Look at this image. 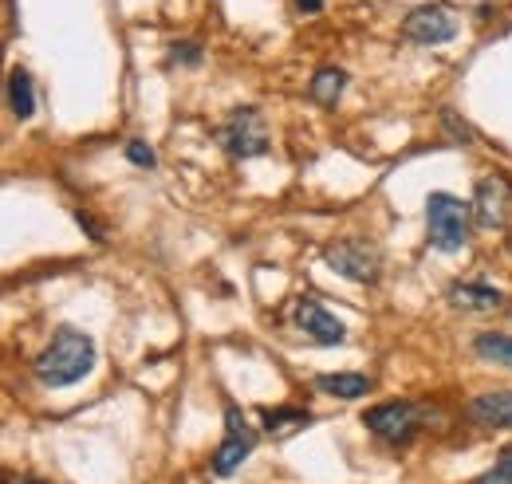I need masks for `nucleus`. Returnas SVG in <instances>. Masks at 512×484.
Segmentation results:
<instances>
[{"label": "nucleus", "mask_w": 512, "mask_h": 484, "mask_svg": "<svg viewBox=\"0 0 512 484\" xmlns=\"http://www.w3.org/2000/svg\"><path fill=\"white\" fill-rule=\"evenodd\" d=\"M127 158L134 162V166H146V170L154 166V150H150L146 142H138V138H134V142H127Z\"/></svg>", "instance_id": "a211bd4d"}, {"label": "nucleus", "mask_w": 512, "mask_h": 484, "mask_svg": "<svg viewBox=\"0 0 512 484\" xmlns=\"http://www.w3.org/2000/svg\"><path fill=\"white\" fill-rule=\"evenodd\" d=\"M449 303L453 307H465V311H497L505 296L489 284H453L449 288Z\"/></svg>", "instance_id": "9b49d317"}, {"label": "nucleus", "mask_w": 512, "mask_h": 484, "mask_svg": "<svg viewBox=\"0 0 512 484\" xmlns=\"http://www.w3.org/2000/svg\"><path fill=\"white\" fill-rule=\"evenodd\" d=\"M8 107L16 119H32V111H36V83L24 67H16L8 75Z\"/></svg>", "instance_id": "f8f14e48"}, {"label": "nucleus", "mask_w": 512, "mask_h": 484, "mask_svg": "<svg viewBox=\"0 0 512 484\" xmlns=\"http://www.w3.org/2000/svg\"><path fill=\"white\" fill-rule=\"evenodd\" d=\"M16 484H40V481H16Z\"/></svg>", "instance_id": "5701e85b"}, {"label": "nucleus", "mask_w": 512, "mask_h": 484, "mask_svg": "<svg viewBox=\"0 0 512 484\" xmlns=\"http://www.w3.org/2000/svg\"><path fill=\"white\" fill-rule=\"evenodd\" d=\"M469 418L477 425L512 429V390H489V394L473 398V402H469Z\"/></svg>", "instance_id": "9d476101"}, {"label": "nucleus", "mask_w": 512, "mask_h": 484, "mask_svg": "<svg viewBox=\"0 0 512 484\" xmlns=\"http://www.w3.org/2000/svg\"><path fill=\"white\" fill-rule=\"evenodd\" d=\"M296 8H300L304 16H312V12H320L323 8V0H296Z\"/></svg>", "instance_id": "4be33fe9"}, {"label": "nucleus", "mask_w": 512, "mask_h": 484, "mask_svg": "<svg viewBox=\"0 0 512 484\" xmlns=\"http://www.w3.org/2000/svg\"><path fill=\"white\" fill-rule=\"evenodd\" d=\"M288 425H308V410H292V406H276V410H264V429L268 433H280Z\"/></svg>", "instance_id": "dca6fc26"}, {"label": "nucleus", "mask_w": 512, "mask_h": 484, "mask_svg": "<svg viewBox=\"0 0 512 484\" xmlns=\"http://www.w3.org/2000/svg\"><path fill=\"white\" fill-rule=\"evenodd\" d=\"M442 122H446L449 130L457 134V142H473V130H469L465 122H457V115H453V111H446V115H442Z\"/></svg>", "instance_id": "6ab92c4d"}, {"label": "nucleus", "mask_w": 512, "mask_h": 484, "mask_svg": "<svg viewBox=\"0 0 512 484\" xmlns=\"http://www.w3.org/2000/svg\"><path fill=\"white\" fill-rule=\"evenodd\" d=\"M509 248H512V237H509Z\"/></svg>", "instance_id": "b1692460"}, {"label": "nucleus", "mask_w": 512, "mask_h": 484, "mask_svg": "<svg viewBox=\"0 0 512 484\" xmlns=\"http://www.w3.org/2000/svg\"><path fill=\"white\" fill-rule=\"evenodd\" d=\"M363 422L375 437H383L390 445H410L422 425V410L410 402H383V406H371L363 414Z\"/></svg>", "instance_id": "20e7f679"}, {"label": "nucleus", "mask_w": 512, "mask_h": 484, "mask_svg": "<svg viewBox=\"0 0 512 484\" xmlns=\"http://www.w3.org/2000/svg\"><path fill=\"white\" fill-rule=\"evenodd\" d=\"M453 32H457L453 16H449L446 8H438V4L414 8V12L402 20V36H406L410 44H446V40H453Z\"/></svg>", "instance_id": "6e6552de"}, {"label": "nucleus", "mask_w": 512, "mask_h": 484, "mask_svg": "<svg viewBox=\"0 0 512 484\" xmlns=\"http://www.w3.org/2000/svg\"><path fill=\"white\" fill-rule=\"evenodd\" d=\"M426 229L430 244L438 252H453L469 241V201L453 197V193H430L426 201Z\"/></svg>", "instance_id": "f03ea898"}, {"label": "nucleus", "mask_w": 512, "mask_h": 484, "mask_svg": "<svg viewBox=\"0 0 512 484\" xmlns=\"http://www.w3.org/2000/svg\"><path fill=\"white\" fill-rule=\"evenodd\" d=\"M170 60L174 63H197L201 60V48H193V44H178V48L170 52Z\"/></svg>", "instance_id": "412c9836"}, {"label": "nucleus", "mask_w": 512, "mask_h": 484, "mask_svg": "<svg viewBox=\"0 0 512 484\" xmlns=\"http://www.w3.org/2000/svg\"><path fill=\"white\" fill-rule=\"evenodd\" d=\"M292 315H296V327H300L308 339H316L320 347H331V343H343V339H347L343 319H335V315H331L320 300H312V296L296 300Z\"/></svg>", "instance_id": "0eeeda50"}, {"label": "nucleus", "mask_w": 512, "mask_h": 484, "mask_svg": "<svg viewBox=\"0 0 512 484\" xmlns=\"http://www.w3.org/2000/svg\"><path fill=\"white\" fill-rule=\"evenodd\" d=\"M75 221H79V225L91 233V241H103V237H107V233H103V225H99L91 213H83V209H79V213H75Z\"/></svg>", "instance_id": "aec40b11"}, {"label": "nucleus", "mask_w": 512, "mask_h": 484, "mask_svg": "<svg viewBox=\"0 0 512 484\" xmlns=\"http://www.w3.org/2000/svg\"><path fill=\"white\" fill-rule=\"evenodd\" d=\"M91 370H95V343L75 327H60L56 339L48 343V351L36 359V378L52 390L87 378Z\"/></svg>", "instance_id": "f257e3e1"}, {"label": "nucleus", "mask_w": 512, "mask_h": 484, "mask_svg": "<svg viewBox=\"0 0 512 484\" xmlns=\"http://www.w3.org/2000/svg\"><path fill=\"white\" fill-rule=\"evenodd\" d=\"M347 87V75L339 71V67H320L316 75H312V87H308V95L320 103V107H335V99H339V91Z\"/></svg>", "instance_id": "4468645a"}, {"label": "nucleus", "mask_w": 512, "mask_h": 484, "mask_svg": "<svg viewBox=\"0 0 512 484\" xmlns=\"http://www.w3.org/2000/svg\"><path fill=\"white\" fill-rule=\"evenodd\" d=\"M253 445H256V433L245 425V414H241L237 406H229V410H225V441H221L217 453H213V473H217V477H229L233 469H241L245 457L253 453Z\"/></svg>", "instance_id": "423d86ee"}, {"label": "nucleus", "mask_w": 512, "mask_h": 484, "mask_svg": "<svg viewBox=\"0 0 512 484\" xmlns=\"http://www.w3.org/2000/svg\"><path fill=\"white\" fill-rule=\"evenodd\" d=\"M473 351L481 355V359H489V363H501L512 370V335H497V331H485V335H477L473 339Z\"/></svg>", "instance_id": "2eb2a0df"}, {"label": "nucleus", "mask_w": 512, "mask_h": 484, "mask_svg": "<svg viewBox=\"0 0 512 484\" xmlns=\"http://www.w3.org/2000/svg\"><path fill=\"white\" fill-rule=\"evenodd\" d=\"M323 260H327L331 272H339V276H347V280H355V284H375V280H379V252L367 241H355V237H351V241L327 244Z\"/></svg>", "instance_id": "39448f33"}, {"label": "nucleus", "mask_w": 512, "mask_h": 484, "mask_svg": "<svg viewBox=\"0 0 512 484\" xmlns=\"http://www.w3.org/2000/svg\"><path fill=\"white\" fill-rule=\"evenodd\" d=\"M217 138H221V146H225L233 158H256V154L268 150V130H264V119H260L256 107L233 111V115L225 119V126L217 130Z\"/></svg>", "instance_id": "7ed1b4c3"}, {"label": "nucleus", "mask_w": 512, "mask_h": 484, "mask_svg": "<svg viewBox=\"0 0 512 484\" xmlns=\"http://www.w3.org/2000/svg\"><path fill=\"white\" fill-rule=\"evenodd\" d=\"M316 390L331 394V398H363L371 390V378H363V374H320Z\"/></svg>", "instance_id": "ddd939ff"}, {"label": "nucleus", "mask_w": 512, "mask_h": 484, "mask_svg": "<svg viewBox=\"0 0 512 484\" xmlns=\"http://www.w3.org/2000/svg\"><path fill=\"white\" fill-rule=\"evenodd\" d=\"M473 209H477V221L485 229H501L509 221L512 209V185L509 178L493 174V178H481L477 182V197H473Z\"/></svg>", "instance_id": "1a4fd4ad"}, {"label": "nucleus", "mask_w": 512, "mask_h": 484, "mask_svg": "<svg viewBox=\"0 0 512 484\" xmlns=\"http://www.w3.org/2000/svg\"><path fill=\"white\" fill-rule=\"evenodd\" d=\"M477 484H512V445L501 449V461L485 477H477Z\"/></svg>", "instance_id": "f3484780"}]
</instances>
